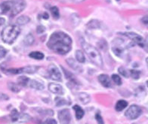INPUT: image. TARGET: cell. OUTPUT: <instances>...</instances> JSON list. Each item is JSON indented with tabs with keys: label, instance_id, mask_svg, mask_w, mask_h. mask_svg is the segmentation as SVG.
<instances>
[{
	"label": "cell",
	"instance_id": "cell-7",
	"mask_svg": "<svg viewBox=\"0 0 148 124\" xmlns=\"http://www.w3.org/2000/svg\"><path fill=\"white\" fill-rule=\"evenodd\" d=\"M48 74H49V78L54 81H61V80H62L61 73L58 68V67H56L55 65L51 64L48 67Z\"/></svg>",
	"mask_w": 148,
	"mask_h": 124
},
{
	"label": "cell",
	"instance_id": "cell-13",
	"mask_svg": "<svg viewBox=\"0 0 148 124\" xmlns=\"http://www.w3.org/2000/svg\"><path fill=\"white\" fill-rule=\"evenodd\" d=\"M77 99H78L79 101L82 103V104L86 105V104H88V103L89 102L91 98H90L89 95L87 94V93H80L77 95Z\"/></svg>",
	"mask_w": 148,
	"mask_h": 124
},
{
	"label": "cell",
	"instance_id": "cell-26",
	"mask_svg": "<svg viewBox=\"0 0 148 124\" xmlns=\"http://www.w3.org/2000/svg\"><path fill=\"white\" fill-rule=\"evenodd\" d=\"M97 46L99 47V48H101V50H103V51H107V48H108L107 42L106 41V40H104V39L100 40V41L97 42Z\"/></svg>",
	"mask_w": 148,
	"mask_h": 124
},
{
	"label": "cell",
	"instance_id": "cell-27",
	"mask_svg": "<svg viewBox=\"0 0 148 124\" xmlns=\"http://www.w3.org/2000/svg\"><path fill=\"white\" fill-rule=\"evenodd\" d=\"M8 87L9 88V89L11 91L14 92V93H18L20 91V88L18 86V84H16L14 83H12V82H9L8 83Z\"/></svg>",
	"mask_w": 148,
	"mask_h": 124
},
{
	"label": "cell",
	"instance_id": "cell-31",
	"mask_svg": "<svg viewBox=\"0 0 148 124\" xmlns=\"http://www.w3.org/2000/svg\"><path fill=\"white\" fill-rule=\"evenodd\" d=\"M55 102H56V105L58 106H60V105H68L70 104L69 102H66V100L63 99H60V98H56L55 99Z\"/></svg>",
	"mask_w": 148,
	"mask_h": 124
},
{
	"label": "cell",
	"instance_id": "cell-14",
	"mask_svg": "<svg viewBox=\"0 0 148 124\" xmlns=\"http://www.w3.org/2000/svg\"><path fill=\"white\" fill-rule=\"evenodd\" d=\"M86 26L90 29H100L101 26V23L97 20H92L86 24Z\"/></svg>",
	"mask_w": 148,
	"mask_h": 124
},
{
	"label": "cell",
	"instance_id": "cell-20",
	"mask_svg": "<svg viewBox=\"0 0 148 124\" xmlns=\"http://www.w3.org/2000/svg\"><path fill=\"white\" fill-rule=\"evenodd\" d=\"M34 41H35V39H34V37L33 35H32L31 33H29L27 36L24 38V40H23V42L27 46H30L34 43Z\"/></svg>",
	"mask_w": 148,
	"mask_h": 124
},
{
	"label": "cell",
	"instance_id": "cell-19",
	"mask_svg": "<svg viewBox=\"0 0 148 124\" xmlns=\"http://www.w3.org/2000/svg\"><path fill=\"white\" fill-rule=\"evenodd\" d=\"M76 59L80 63H83L86 62V57H85L84 53L80 50H77L76 51Z\"/></svg>",
	"mask_w": 148,
	"mask_h": 124
},
{
	"label": "cell",
	"instance_id": "cell-8",
	"mask_svg": "<svg viewBox=\"0 0 148 124\" xmlns=\"http://www.w3.org/2000/svg\"><path fill=\"white\" fill-rule=\"evenodd\" d=\"M119 34H122L124 36L128 37L129 39L132 40V42L136 44V45H139L141 47H144L145 45H144V40L143 39V38L140 35H138L136 33H119Z\"/></svg>",
	"mask_w": 148,
	"mask_h": 124
},
{
	"label": "cell",
	"instance_id": "cell-39",
	"mask_svg": "<svg viewBox=\"0 0 148 124\" xmlns=\"http://www.w3.org/2000/svg\"><path fill=\"white\" fill-rule=\"evenodd\" d=\"M144 45H145V46L148 47V35H147L146 39L144 40Z\"/></svg>",
	"mask_w": 148,
	"mask_h": 124
},
{
	"label": "cell",
	"instance_id": "cell-44",
	"mask_svg": "<svg viewBox=\"0 0 148 124\" xmlns=\"http://www.w3.org/2000/svg\"><path fill=\"white\" fill-rule=\"evenodd\" d=\"M0 77H1V75H0Z\"/></svg>",
	"mask_w": 148,
	"mask_h": 124
},
{
	"label": "cell",
	"instance_id": "cell-4",
	"mask_svg": "<svg viewBox=\"0 0 148 124\" xmlns=\"http://www.w3.org/2000/svg\"><path fill=\"white\" fill-rule=\"evenodd\" d=\"M21 33V29L16 25L7 26L1 33L2 41L7 44H12L18 38Z\"/></svg>",
	"mask_w": 148,
	"mask_h": 124
},
{
	"label": "cell",
	"instance_id": "cell-9",
	"mask_svg": "<svg viewBox=\"0 0 148 124\" xmlns=\"http://www.w3.org/2000/svg\"><path fill=\"white\" fill-rule=\"evenodd\" d=\"M58 119L60 124H69L71 120V115L68 109H63L58 113Z\"/></svg>",
	"mask_w": 148,
	"mask_h": 124
},
{
	"label": "cell",
	"instance_id": "cell-18",
	"mask_svg": "<svg viewBox=\"0 0 148 124\" xmlns=\"http://www.w3.org/2000/svg\"><path fill=\"white\" fill-rule=\"evenodd\" d=\"M29 56L37 60H41L44 59V54L40 51H33L29 54Z\"/></svg>",
	"mask_w": 148,
	"mask_h": 124
},
{
	"label": "cell",
	"instance_id": "cell-38",
	"mask_svg": "<svg viewBox=\"0 0 148 124\" xmlns=\"http://www.w3.org/2000/svg\"><path fill=\"white\" fill-rule=\"evenodd\" d=\"M5 23V18H0V26L3 25Z\"/></svg>",
	"mask_w": 148,
	"mask_h": 124
},
{
	"label": "cell",
	"instance_id": "cell-6",
	"mask_svg": "<svg viewBox=\"0 0 148 124\" xmlns=\"http://www.w3.org/2000/svg\"><path fill=\"white\" fill-rule=\"evenodd\" d=\"M141 112L142 110L140 107L136 105H132L125 111V115L129 120H135L141 115Z\"/></svg>",
	"mask_w": 148,
	"mask_h": 124
},
{
	"label": "cell",
	"instance_id": "cell-37",
	"mask_svg": "<svg viewBox=\"0 0 148 124\" xmlns=\"http://www.w3.org/2000/svg\"><path fill=\"white\" fill-rule=\"evenodd\" d=\"M9 99V97L6 94H4V93H0V100L1 101H5V100H8Z\"/></svg>",
	"mask_w": 148,
	"mask_h": 124
},
{
	"label": "cell",
	"instance_id": "cell-28",
	"mask_svg": "<svg viewBox=\"0 0 148 124\" xmlns=\"http://www.w3.org/2000/svg\"><path fill=\"white\" fill-rule=\"evenodd\" d=\"M130 76L133 79H138L140 78V71H138V70H130Z\"/></svg>",
	"mask_w": 148,
	"mask_h": 124
},
{
	"label": "cell",
	"instance_id": "cell-10",
	"mask_svg": "<svg viewBox=\"0 0 148 124\" xmlns=\"http://www.w3.org/2000/svg\"><path fill=\"white\" fill-rule=\"evenodd\" d=\"M49 91L51 93L58 94V95H62L64 93V89H63L62 86H60L58 83H51L49 84Z\"/></svg>",
	"mask_w": 148,
	"mask_h": 124
},
{
	"label": "cell",
	"instance_id": "cell-24",
	"mask_svg": "<svg viewBox=\"0 0 148 124\" xmlns=\"http://www.w3.org/2000/svg\"><path fill=\"white\" fill-rule=\"evenodd\" d=\"M19 115L20 113L16 109L12 110V111L11 112V115H10V117H11V120H12V122H18Z\"/></svg>",
	"mask_w": 148,
	"mask_h": 124
},
{
	"label": "cell",
	"instance_id": "cell-23",
	"mask_svg": "<svg viewBox=\"0 0 148 124\" xmlns=\"http://www.w3.org/2000/svg\"><path fill=\"white\" fill-rule=\"evenodd\" d=\"M66 62L68 63L69 66L74 70H79L81 69V67L77 64V62L72 58H70L68 60H66Z\"/></svg>",
	"mask_w": 148,
	"mask_h": 124
},
{
	"label": "cell",
	"instance_id": "cell-40",
	"mask_svg": "<svg viewBox=\"0 0 148 124\" xmlns=\"http://www.w3.org/2000/svg\"><path fill=\"white\" fill-rule=\"evenodd\" d=\"M49 14H47V13H45V12L44 13V14H43V17H42L43 18H45V19H48V18H49Z\"/></svg>",
	"mask_w": 148,
	"mask_h": 124
},
{
	"label": "cell",
	"instance_id": "cell-36",
	"mask_svg": "<svg viewBox=\"0 0 148 124\" xmlns=\"http://www.w3.org/2000/svg\"><path fill=\"white\" fill-rule=\"evenodd\" d=\"M43 124H57V122L54 119H48L45 120Z\"/></svg>",
	"mask_w": 148,
	"mask_h": 124
},
{
	"label": "cell",
	"instance_id": "cell-2",
	"mask_svg": "<svg viewBox=\"0 0 148 124\" xmlns=\"http://www.w3.org/2000/svg\"><path fill=\"white\" fill-rule=\"evenodd\" d=\"M26 2L24 0H8L0 5L2 14L14 17L26 8Z\"/></svg>",
	"mask_w": 148,
	"mask_h": 124
},
{
	"label": "cell",
	"instance_id": "cell-11",
	"mask_svg": "<svg viewBox=\"0 0 148 124\" xmlns=\"http://www.w3.org/2000/svg\"><path fill=\"white\" fill-rule=\"evenodd\" d=\"M98 81L101 83L102 86H103L104 87L109 88L112 87V83H111L110 78L107 75H104V74H102V75H100L98 76Z\"/></svg>",
	"mask_w": 148,
	"mask_h": 124
},
{
	"label": "cell",
	"instance_id": "cell-22",
	"mask_svg": "<svg viewBox=\"0 0 148 124\" xmlns=\"http://www.w3.org/2000/svg\"><path fill=\"white\" fill-rule=\"evenodd\" d=\"M30 119H31V117H30V116L29 115L22 113V114H20L19 118H18V120L17 123H27L28 121H29Z\"/></svg>",
	"mask_w": 148,
	"mask_h": 124
},
{
	"label": "cell",
	"instance_id": "cell-30",
	"mask_svg": "<svg viewBox=\"0 0 148 124\" xmlns=\"http://www.w3.org/2000/svg\"><path fill=\"white\" fill-rule=\"evenodd\" d=\"M112 80H113V81L116 84V85H121L122 84V79L119 77V75H117L116 74H113V75H112Z\"/></svg>",
	"mask_w": 148,
	"mask_h": 124
},
{
	"label": "cell",
	"instance_id": "cell-34",
	"mask_svg": "<svg viewBox=\"0 0 148 124\" xmlns=\"http://www.w3.org/2000/svg\"><path fill=\"white\" fill-rule=\"evenodd\" d=\"M45 31V26H42V25L39 26H37L36 33H38V34H42V33H43Z\"/></svg>",
	"mask_w": 148,
	"mask_h": 124
},
{
	"label": "cell",
	"instance_id": "cell-25",
	"mask_svg": "<svg viewBox=\"0 0 148 124\" xmlns=\"http://www.w3.org/2000/svg\"><path fill=\"white\" fill-rule=\"evenodd\" d=\"M50 11H51V15L55 19H58L59 17H60V12H59V9L58 7L56 6H53L50 8Z\"/></svg>",
	"mask_w": 148,
	"mask_h": 124
},
{
	"label": "cell",
	"instance_id": "cell-41",
	"mask_svg": "<svg viewBox=\"0 0 148 124\" xmlns=\"http://www.w3.org/2000/svg\"><path fill=\"white\" fill-rule=\"evenodd\" d=\"M146 63H147V67H148V57L146 59Z\"/></svg>",
	"mask_w": 148,
	"mask_h": 124
},
{
	"label": "cell",
	"instance_id": "cell-17",
	"mask_svg": "<svg viewBox=\"0 0 148 124\" xmlns=\"http://www.w3.org/2000/svg\"><path fill=\"white\" fill-rule=\"evenodd\" d=\"M29 20H30V19H29V17H27V16H21V17H19V18L17 19V20H16V23H18V25L20 26H23V25H25V24H27V23H28L29 22Z\"/></svg>",
	"mask_w": 148,
	"mask_h": 124
},
{
	"label": "cell",
	"instance_id": "cell-29",
	"mask_svg": "<svg viewBox=\"0 0 148 124\" xmlns=\"http://www.w3.org/2000/svg\"><path fill=\"white\" fill-rule=\"evenodd\" d=\"M118 70H119V72L121 75H123L125 78H129V76L130 75V72H129V71L125 69V68L124 67H119Z\"/></svg>",
	"mask_w": 148,
	"mask_h": 124
},
{
	"label": "cell",
	"instance_id": "cell-42",
	"mask_svg": "<svg viewBox=\"0 0 148 124\" xmlns=\"http://www.w3.org/2000/svg\"><path fill=\"white\" fill-rule=\"evenodd\" d=\"M147 87H148V81H147Z\"/></svg>",
	"mask_w": 148,
	"mask_h": 124
},
{
	"label": "cell",
	"instance_id": "cell-3",
	"mask_svg": "<svg viewBox=\"0 0 148 124\" xmlns=\"http://www.w3.org/2000/svg\"><path fill=\"white\" fill-rule=\"evenodd\" d=\"M82 47L84 51L88 55V58L94 64L98 67L103 66V60H102L101 55L99 51H97V48H95V47H93L88 43L86 42L85 41H82Z\"/></svg>",
	"mask_w": 148,
	"mask_h": 124
},
{
	"label": "cell",
	"instance_id": "cell-16",
	"mask_svg": "<svg viewBox=\"0 0 148 124\" xmlns=\"http://www.w3.org/2000/svg\"><path fill=\"white\" fill-rule=\"evenodd\" d=\"M128 105V102L125 100H119L116 104L115 108L117 111H122Z\"/></svg>",
	"mask_w": 148,
	"mask_h": 124
},
{
	"label": "cell",
	"instance_id": "cell-15",
	"mask_svg": "<svg viewBox=\"0 0 148 124\" xmlns=\"http://www.w3.org/2000/svg\"><path fill=\"white\" fill-rule=\"evenodd\" d=\"M73 108V110H75V112H76V119H77V120H81V119L83 117L84 114H85L83 109H82V108H80V107L77 105H74Z\"/></svg>",
	"mask_w": 148,
	"mask_h": 124
},
{
	"label": "cell",
	"instance_id": "cell-43",
	"mask_svg": "<svg viewBox=\"0 0 148 124\" xmlns=\"http://www.w3.org/2000/svg\"><path fill=\"white\" fill-rule=\"evenodd\" d=\"M79 1H83V0H79Z\"/></svg>",
	"mask_w": 148,
	"mask_h": 124
},
{
	"label": "cell",
	"instance_id": "cell-12",
	"mask_svg": "<svg viewBox=\"0 0 148 124\" xmlns=\"http://www.w3.org/2000/svg\"><path fill=\"white\" fill-rule=\"evenodd\" d=\"M28 87L33 89H38V90H42L44 89V85L40 82L35 81V80H29V83H28Z\"/></svg>",
	"mask_w": 148,
	"mask_h": 124
},
{
	"label": "cell",
	"instance_id": "cell-5",
	"mask_svg": "<svg viewBox=\"0 0 148 124\" xmlns=\"http://www.w3.org/2000/svg\"><path fill=\"white\" fill-rule=\"evenodd\" d=\"M39 68V66H28L20 68H10V69L5 70L4 72L7 74H12V75H18V74H33L36 72Z\"/></svg>",
	"mask_w": 148,
	"mask_h": 124
},
{
	"label": "cell",
	"instance_id": "cell-32",
	"mask_svg": "<svg viewBox=\"0 0 148 124\" xmlns=\"http://www.w3.org/2000/svg\"><path fill=\"white\" fill-rule=\"evenodd\" d=\"M95 119L97 124H104V121H103V118H102L101 115H100L99 113H97L95 115Z\"/></svg>",
	"mask_w": 148,
	"mask_h": 124
},
{
	"label": "cell",
	"instance_id": "cell-35",
	"mask_svg": "<svg viewBox=\"0 0 148 124\" xmlns=\"http://www.w3.org/2000/svg\"><path fill=\"white\" fill-rule=\"evenodd\" d=\"M140 21H141V23L144 26H146L147 27H148V16H144V17H143L141 18V20H140Z\"/></svg>",
	"mask_w": 148,
	"mask_h": 124
},
{
	"label": "cell",
	"instance_id": "cell-33",
	"mask_svg": "<svg viewBox=\"0 0 148 124\" xmlns=\"http://www.w3.org/2000/svg\"><path fill=\"white\" fill-rule=\"evenodd\" d=\"M6 54H7V50L5 47H3L0 45V59L5 57Z\"/></svg>",
	"mask_w": 148,
	"mask_h": 124
},
{
	"label": "cell",
	"instance_id": "cell-1",
	"mask_svg": "<svg viewBox=\"0 0 148 124\" xmlns=\"http://www.w3.org/2000/svg\"><path fill=\"white\" fill-rule=\"evenodd\" d=\"M47 46L58 54L65 55L71 50L72 39L64 32H55L49 38Z\"/></svg>",
	"mask_w": 148,
	"mask_h": 124
},
{
	"label": "cell",
	"instance_id": "cell-21",
	"mask_svg": "<svg viewBox=\"0 0 148 124\" xmlns=\"http://www.w3.org/2000/svg\"><path fill=\"white\" fill-rule=\"evenodd\" d=\"M29 80L30 79H29L27 77H25V76L19 77L18 78V84L21 86H23V87H28V83H29Z\"/></svg>",
	"mask_w": 148,
	"mask_h": 124
}]
</instances>
